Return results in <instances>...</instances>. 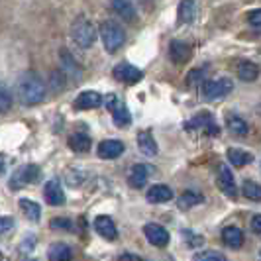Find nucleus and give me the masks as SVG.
<instances>
[{"label":"nucleus","instance_id":"f257e3e1","mask_svg":"<svg viewBox=\"0 0 261 261\" xmlns=\"http://www.w3.org/2000/svg\"><path fill=\"white\" fill-rule=\"evenodd\" d=\"M45 83L43 79L36 75V73H26L22 75L18 81V87H16V94L20 98V102L24 106H34L39 105L43 98H45Z\"/></svg>","mask_w":261,"mask_h":261},{"label":"nucleus","instance_id":"f03ea898","mask_svg":"<svg viewBox=\"0 0 261 261\" xmlns=\"http://www.w3.org/2000/svg\"><path fill=\"white\" fill-rule=\"evenodd\" d=\"M98 32H100L105 49L108 53H116L124 45V41H126V32H124V28L120 26L116 20H105L100 24V28H98Z\"/></svg>","mask_w":261,"mask_h":261},{"label":"nucleus","instance_id":"7ed1b4c3","mask_svg":"<svg viewBox=\"0 0 261 261\" xmlns=\"http://www.w3.org/2000/svg\"><path fill=\"white\" fill-rule=\"evenodd\" d=\"M234 89V83L232 79L222 77V79H214V81H204L202 87H200V96L204 100H220L224 96H228Z\"/></svg>","mask_w":261,"mask_h":261},{"label":"nucleus","instance_id":"20e7f679","mask_svg":"<svg viewBox=\"0 0 261 261\" xmlns=\"http://www.w3.org/2000/svg\"><path fill=\"white\" fill-rule=\"evenodd\" d=\"M71 38L75 39V43L81 45L83 49H89L96 39V26L87 18H79L71 28Z\"/></svg>","mask_w":261,"mask_h":261},{"label":"nucleus","instance_id":"39448f33","mask_svg":"<svg viewBox=\"0 0 261 261\" xmlns=\"http://www.w3.org/2000/svg\"><path fill=\"white\" fill-rule=\"evenodd\" d=\"M39 177V167L38 165H24V167H20V169L14 173L12 181V191H18V189H24L28 183H34V181H38Z\"/></svg>","mask_w":261,"mask_h":261},{"label":"nucleus","instance_id":"423d86ee","mask_svg":"<svg viewBox=\"0 0 261 261\" xmlns=\"http://www.w3.org/2000/svg\"><path fill=\"white\" fill-rule=\"evenodd\" d=\"M106 108L112 112V118H114V124L118 128H124V126H130L132 116H130V110L126 108V105L118 102L116 96H108L106 100Z\"/></svg>","mask_w":261,"mask_h":261},{"label":"nucleus","instance_id":"0eeeda50","mask_svg":"<svg viewBox=\"0 0 261 261\" xmlns=\"http://www.w3.org/2000/svg\"><path fill=\"white\" fill-rule=\"evenodd\" d=\"M144 234L147 238V242L155 248H165L169 244V234L161 224H145Z\"/></svg>","mask_w":261,"mask_h":261},{"label":"nucleus","instance_id":"6e6552de","mask_svg":"<svg viewBox=\"0 0 261 261\" xmlns=\"http://www.w3.org/2000/svg\"><path fill=\"white\" fill-rule=\"evenodd\" d=\"M43 196H45V202L51 204V206H61L65 204V193H63V187L57 179L47 181L43 187Z\"/></svg>","mask_w":261,"mask_h":261},{"label":"nucleus","instance_id":"1a4fd4ad","mask_svg":"<svg viewBox=\"0 0 261 261\" xmlns=\"http://www.w3.org/2000/svg\"><path fill=\"white\" fill-rule=\"evenodd\" d=\"M218 187H220V191L224 195L230 196V198H236V195H238L234 173L230 171L228 165H220V169H218Z\"/></svg>","mask_w":261,"mask_h":261},{"label":"nucleus","instance_id":"9d476101","mask_svg":"<svg viewBox=\"0 0 261 261\" xmlns=\"http://www.w3.org/2000/svg\"><path fill=\"white\" fill-rule=\"evenodd\" d=\"M114 77L122 83H140L144 79V73L130 63H120L114 67Z\"/></svg>","mask_w":261,"mask_h":261},{"label":"nucleus","instance_id":"9b49d317","mask_svg":"<svg viewBox=\"0 0 261 261\" xmlns=\"http://www.w3.org/2000/svg\"><path fill=\"white\" fill-rule=\"evenodd\" d=\"M151 171H153V167H151V165H145V163L134 165L130 169V175H128L130 187H134V189L144 187V185L147 183V179H149V175H151Z\"/></svg>","mask_w":261,"mask_h":261},{"label":"nucleus","instance_id":"f8f14e48","mask_svg":"<svg viewBox=\"0 0 261 261\" xmlns=\"http://www.w3.org/2000/svg\"><path fill=\"white\" fill-rule=\"evenodd\" d=\"M102 105V96L94 91H85L81 92L75 100V108L77 110H91V108H98Z\"/></svg>","mask_w":261,"mask_h":261},{"label":"nucleus","instance_id":"ddd939ff","mask_svg":"<svg viewBox=\"0 0 261 261\" xmlns=\"http://www.w3.org/2000/svg\"><path fill=\"white\" fill-rule=\"evenodd\" d=\"M122 151H124V144L120 140H105L98 145V155L102 159H116L122 155Z\"/></svg>","mask_w":261,"mask_h":261},{"label":"nucleus","instance_id":"4468645a","mask_svg":"<svg viewBox=\"0 0 261 261\" xmlns=\"http://www.w3.org/2000/svg\"><path fill=\"white\" fill-rule=\"evenodd\" d=\"M94 228H96V232L106 238V240H116L118 238V230H116V224L112 222V218H108V216H98L96 220H94Z\"/></svg>","mask_w":261,"mask_h":261},{"label":"nucleus","instance_id":"2eb2a0df","mask_svg":"<svg viewBox=\"0 0 261 261\" xmlns=\"http://www.w3.org/2000/svg\"><path fill=\"white\" fill-rule=\"evenodd\" d=\"M145 198H147L149 202H153V204H161V202H167V200L173 198V191H171L167 185H153V187L147 191Z\"/></svg>","mask_w":261,"mask_h":261},{"label":"nucleus","instance_id":"dca6fc26","mask_svg":"<svg viewBox=\"0 0 261 261\" xmlns=\"http://www.w3.org/2000/svg\"><path fill=\"white\" fill-rule=\"evenodd\" d=\"M189 55H191V47H189V43H185V41H171L169 57H171V61H173V63L181 65V63H185V61L189 59Z\"/></svg>","mask_w":261,"mask_h":261},{"label":"nucleus","instance_id":"f3484780","mask_svg":"<svg viewBox=\"0 0 261 261\" xmlns=\"http://www.w3.org/2000/svg\"><path fill=\"white\" fill-rule=\"evenodd\" d=\"M138 147H140V151H142L144 155H149V157L157 155V142L149 130L138 134Z\"/></svg>","mask_w":261,"mask_h":261},{"label":"nucleus","instance_id":"a211bd4d","mask_svg":"<svg viewBox=\"0 0 261 261\" xmlns=\"http://www.w3.org/2000/svg\"><path fill=\"white\" fill-rule=\"evenodd\" d=\"M222 240L228 248L238 249V248H242V246H244V234H242V230H240V228H236V226H228V228H224Z\"/></svg>","mask_w":261,"mask_h":261},{"label":"nucleus","instance_id":"6ab92c4d","mask_svg":"<svg viewBox=\"0 0 261 261\" xmlns=\"http://www.w3.org/2000/svg\"><path fill=\"white\" fill-rule=\"evenodd\" d=\"M185 128H202V130H206L208 134H218V126L214 124V120L210 114H200V116L193 118L189 124H185Z\"/></svg>","mask_w":261,"mask_h":261},{"label":"nucleus","instance_id":"aec40b11","mask_svg":"<svg viewBox=\"0 0 261 261\" xmlns=\"http://www.w3.org/2000/svg\"><path fill=\"white\" fill-rule=\"evenodd\" d=\"M238 77L242 81H246V83H251V81H255L259 77V67L255 63H251V61H242L240 67H238Z\"/></svg>","mask_w":261,"mask_h":261},{"label":"nucleus","instance_id":"412c9836","mask_svg":"<svg viewBox=\"0 0 261 261\" xmlns=\"http://www.w3.org/2000/svg\"><path fill=\"white\" fill-rule=\"evenodd\" d=\"M47 257H49V261H71V248L67 244L57 242L49 248Z\"/></svg>","mask_w":261,"mask_h":261},{"label":"nucleus","instance_id":"4be33fe9","mask_svg":"<svg viewBox=\"0 0 261 261\" xmlns=\"http://www.w3.org/2000/svg\"><path fill=\"white\" fill-rule=\"evenodd\" d=\"M69 147H71L73 151L85 153V151L91 149V138L85 136V134H73V136L69 138Z\"/></svg>","mask_w":261,"mask_h":261},{"label":"nucleus","instance_id":"5701e85b","mask_svg":"<svg viewBox=\"0 0 261 261\" xmlns=\"http://www.w3.org/2000/svg\"><path fill=\"white\" fill-rule=\"evenodd\" d=\"M112 8L116 10L126 22H132L134 18H136V8H134V4L128 2V0H116V2H112Z\"/></svg>","mask_w":261,"mask_h":261},{"label":"nucleus","instance_id":"b1692460","mask_svg":"<svg viewBox=\"0 0 261 261\" xmlns=\"http://www.w3.org/2000/svg\"><path fill=\"white\" fill-rule=\"evenodd\" d=\"M228 159H230V163L234 167H244V165H248V163L253 161V155L248 153V151H244V149H230L228 151Z\"/></svg>","mask_w":261,"mask_h":261},{"label":"nucleus","instance_id":"393cba45","mask_svg":"<svg viewBox=\"0 0 261 261\" xmlns=\"http://www.w3.org/2000/svg\"><path fill=\"white\" fill-rule=\"evenodd\" d=\"M20 208H22V212L26 214L32 222H38L39 216H41L39 204L38 202H34V200H30V198H22V200H20Z\"/></svg>","mask_w":261,"mask_h":261},{"label":"nucleus","instance_id":"a878e982","mask_svg":"<svg viewBox=\"0 0 261 261\" xmlns=\"http://www.w3.org/2000/svg\"><path fill=\"white\" fill-rule=\"evenodd\" d=\"M202 200H204L202 195H198L195 191H187V193H183V195L179 196V208L189 210L193 208V206H196V204H200Z\"/></svg>","mask_w":261,"mask_h":261},{"label":"nucleus","instance_id":"bb28decb","mask_svg":"<svg viewBox=\"0 0 261 261\" xmlns=\"http://www.w3.org/2000/svg\"><path fill=\"white\" fill-rule=\"evenodd\" d=\"M195 12H196L195 2H181V4H179V22H181V24L193 22Z\"/></svg>","mask_w":261,"mask_h":261},{"label":"nucleus","instance_id":"cd10ccee","mask_svg":"<svg viewBox=\"0 0 261 261\" xmlns=\"http://www.w3.org/2000/svg\"><path fill=\"white\" fill-rule=\"evenodd\" d=\"M228 128H230L232 134L246 136V134H248V122L240 116H228Z\"/></svg>","mask_w":261,"mask_h":261},{"label":"nucleus","instance_id":"c85d7f7f","mask_svg":"<svg viewBox=\"0 0 261 261\" xmlns=\"http://www.w3.org/2000/svg\"><path fill=\"white\" fill-rule=\"evenodd\" d=\"M242 193L249 200H261V185L253 183V181H246L242 187Z\"/></svg>","mask_w":261,"mask_h":261},{"label":"nucleus","instance_id":"c756f323","mask_svg":"<svg viewBox=\"0 0 261 261\" xmlns=\"http://www.w3.org/2000/svg\"><path fill=\"white\" fill-rule=\"evenodd\" d=\"M195 261H228L222 253L218 251H202V253H196Z\"/></svg>","mask_w":261,"mask_h":261},{"label":"nucleus","instance_id":"7c9ffc66","mask_svg":"<svg viewBox=\"0 0 261 261\" xmlns=\"http://www.w3.org/2000/svg\"><path fill=\"white\" fill-rule=\"evenodd\" d=\"M12 105V98H10V92L6 91L4 87H2V91H0V110L2 112H6L8 108Z\"/></svg>","mask_w":261,"mask_h":261},{"label":"nucleus","instance_id":"2f4dec72","mask_svg":"<svg viewBox=\"0 0 261 261\" xmlns=\"http://www.w3.org/2000/svg\"><path fill=\"white\" fill-rule=\"evenodd\" d=\"M249 24L255 28H261V8H257V10H251L248 16Z\"/></svg>","mask_w":261,"mask_h":261},{"label":"nucleus","instance_id":"473e14b6","mask_svg":"<svg viewBox=\"0 0 261 261\" xmlns=\"http://www.w3.org/2000/svg\"><path fill=\"white\" fill-rule=\"evenodd\" d=\"M200 75H202V71H198V69L191 71V73H189V79H187V81H189V85H191V87H195L196 83H200V87H202V77H200Z\"/></svg>","mask_w":261,"mask_h":261},{"label":"nucleus","instance_id":"72a5a7b5","mask_svg":"<svg viewBox=\"0 0 261 261\" xmlns=\"http://www.w3.org/2000/svg\"><path fill=\"white\" fill-rule=\"evenodd\" d=\"M183 234H185V240H187V238L191 240L193 248H196V246H202V244H204V238H200V236H198V238H195V232H189V230H185Z\"/></svg>","mask_w":261,"mask_h":261},{"label":"nucleus","instance_id":"f704fd0d","mask_svg":"<svg viewBox=\"0 0 261 261\" xmlns=\"http://www.w3.org/2000/svg\"><path fill=\"white\" fill-rule=\"evenodd\" d=\"M10 228H14V220L10 216H4V218L0 220V230H2V234H8Z\"/></svg>","mask_w":261,"mask_h":261},{"label":"nucleus","instance_id":"c9c22d12","mask_svg":"<svg viewBox=\"0 0 261 261\" xmlns=\"http://www.w3.org/2000/svg\"><path fill=\"white\" fill-rule=\"evenodd\" d=\"M251 230L261 238V214H255V216L251 218Z\"/></svg>","mask_w":261,"mask_h":261},{"label":"nucleus","instance_id":"e433bc0d","mask_svg":"<svg viewBox=\"0 0 261 261\" xmlns=\"http://www.w3.org/2000/svg\"><path fill=\"white\" fill-rule=\"evenodd\" d=\"M118 261H144L140 255H134V253H124V255H120Z\"/></svg>","mask_w":261,"mask_h":261},{"label":"nucleus","instance_id":"4c0bfd02","mask_svg":"<svg viewBox=\"0 0 261 261\" xmlns=\"http://www.w3.org/2000/svg\"><path fill=\"white\" fill-rule=\"evenodd\" d=\"M55 226H63V228H69L71 224H69V220H53V228Z\"/></svg>","mask_w":261,"mask_h":261},{"label":"nucleus","instance_id":"58836bf2","mask_svg":"<svg viewBox=\"0 0 261 261\" xmlns=\"http://www.w3.org/2000/svg\"><path fill=\"white\" fill-rule=\"evenodd\" d=\"M259 261H261V259H259Z\"/></svg>","mask_w":261,"mask_h":261}]
</instances>
